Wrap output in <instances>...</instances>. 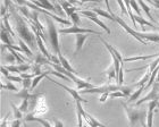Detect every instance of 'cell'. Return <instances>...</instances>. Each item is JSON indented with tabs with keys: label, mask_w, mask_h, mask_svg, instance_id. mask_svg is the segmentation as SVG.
<instances>
[{
	"label": "cell",
	"mask_w": 159,
	"mask_h": 127,
	"mask_svg": "<svg viewBox=\"0 0 159 127\" xmlns=\"http://www.w3.org/2000/svg\"><path fill=\"white\" fill-rule=\"evenodd\" d=\"M157 107H158V108H159V103H158V106H157Z\"/></svg>",
	"instance_id": "cell-54"
},
{
	"label": "cell",
	"mask_w": 159,
	"mask_h": 127,
	"mask_svg": "<svg viewBox=\"0 0 159 127\" xmlns=\"http://www.w3.org/2000/svg\"><path fill=\"white\" fill-rule=\"evenodd\" d=\"M24 127H27V126H26V125H24Z\"/></svg>",
	"instance_id": "cell-53"
},
{
	"label": "cell",
	"mask_w": 159,
	"mask_h": 127,
	"mask_svg": "<svg viewBox=\"0 0 159 127\" xmlns=\"http://www.w3.org/2000/svg\"><path fill=\"white\" fill-rule=\"evenodd\" d=\"M3 27L7 30V32L9 34H11L13 37H16V34H15V32L13 31V28L10 27V24L9 22H8V15H6V16L3 17Z\"/></svg>",
	"instance_id": "cell-29"
},
{
	"label": "cell",
	"mask_w": 159,
	"mask_h": 127,
	"mask_svg": "<svg viewBox=\"0 0 159 127\" xmlns=\"http://www.w3.org/2000/svg\"><path fill=\"white\" fill-rule=\"evenodd\" d=\"M8 69V72H11V73H16V74H18V73H20V68H18V66H14V65H9V66H5Z\"/></svg>",
	"instance_id": "cell-36"
},
{
	"label": "cell",
	"mask_w": 159,
	"mask_h": 127,
	"mask_svg": "<svg viewBox=\"0 0 159 127\" xmlns=\"http://www.w3.org/2000/svg\"><path fill=\"white\" fill-rule=\"evenodd\" d=\"M18 68H20V74H22V73H25L26 70H29L30 68H32V67H31L29 64H22V65L18 66Z\"/></svg>",
	"instance_id": "cell-41"
},
{
	"label": "cell",
	"mask_w": 159,
	"mask_h": 127,
	"mask_svg": "<svg viewBox=\"0 0 159 127\" xmlns=\"http://www.w3.org/2000/svg\"><path fill=\"white\" fill-rule=\"evenodd\" d=\"M138 3H139L140 6H141V8L143 9V11H144V13L147 14V16H148V18H149V20H151V22H155V18H152V15L150 14V9H149V7L147 6V3H146V2H143V1H139Z\"/></svg>",
	"instance_id": "cell-27"
},
{
	"label": "cell",
	"mask_w": 159,
	"mask_h": 127,
	"mask_svg": "<svg viewBox=\"0 0 159 127\" xmlns=\"http://www.w3.org/2000/svg\"><path fill=\"white\" fill-rule=\"evenodd\" d=\"M70 18H72V22H73L74 25H77V24H80V17H79V14L77 13H74L72 16H70Z\"/></svg>",
	"instance_id": "cell-42"
},
{
	"label": "cell",
	"mask_w": 159,
	"mask_h": 127,
	"mask_svg": "<svg viewBox=\"0 0 159 127\" xmlns=\"http://www.w3.org/2000/svg\"><path fill=\"white\" fill-rule=\"evenodd\" d=\"M52 127H64V125L59 119H53L52 120Z\"/></svg>",
	"instance_id": "cell-47"
},
{
	"label": "cell",
	"mask_w": 159,
	"mask_h": 127,
	"mask_svg": "<svg viewBox=\"0 0 159 127\" xmlns=\"http://www.w3.org/2000/svg\"><path fill=\"white\" fill-rule=\"evenodd\" d=\"M51 61L48 59V58L46 57V56H43L42 54H38L37 56H35V63L34 64H38V65H44V64H50Z\"/></svg>",
	"instance_id": "cell-24"
},
{
	"label": "cell",
	"mask_w": 159,
	"mask_h": 127,
	"mask_svg": "<svg viewBox=\"0 0 159 127\" xmlns=\"http://www.w3.org/2000/svg\"><path fill=\"white\" fill-rule=\"evenodd\" d=\"M18 9H20V11H22V13H23V15H24L25 17H26L27 20H31V13L29 11V10H27L26 7H20Z\"/></svg>",
	"instance_id": "cell-37"
},
{
	"label": "cell",
	"mask_w": 159,
	"mask_h": 127,
	"mask_svg": "<svg viewBox=\"0 0 159 127\" xmlns=\"http://www.w3.org/2000/svg\"><path fill=\"white\" fill-rule=\"evenodd\" d=\"M1 73H2V75L6 77V78L9 76V72H8V69H7L5 66H1Z\"/></svg>",
	"instance_id": "cell-48"
},
{
	"label": "cell",
	"mask_w": 159,
	"mask_h": 127,
	"mask_svg": "<svg viewBox=\"0 0 159 127\" xmlns=\"http://www.w3.org/2000/svg\"><path fill=\"white\" fill-rule=\"evenodd\" d=\"M55 7H56V10H57V11H58L59 14L63 13V7L60 6V3H59V2H56V3H55Z\"/></svg>",
	"instance_id": "cell-49"
},
{
	"label": "cell",
	"mask_w": 159,
	"mask_h": 127,
	"mask_svg": "<svg viewBox=\"0 0 159 127\" xmlns=\"http://www.w3.org/2000/svg\"><path fill=\"white\" fill-rule=\"evenodd\" d=\"M1 89H3V90L17 91V87L14 84H11V82H6V84H1Z\"/></svg>",
	"instance_id": "cell-32"
},
{
	"label": "cell",
	"mask_w": 159,
	"mask_h": 127,
	"mask_svg": "<svg viewBox=\"0 0 159 127\" xmlns=\"http://www.w3.org/2000/svg\"><path fill=\"white\" fill-rule=\"evenodd\" d=\"M9 9L11 15L14 16V20H15V23H16V27L15 28H16L17 33L20 37V39L25 41V43L29 47L35 48L37 47V37H35V34L31 32L30 28L27 27L26 23H25V20H23V17L18 15V13L16 11V8L13 6V2L10 3Z\"/></svg>",
	"instance_id": "cell-1"
},
{
	"label": "cell",
	"mask_w": 159,
	"mask_h": 127,
	"mask_svg": "<svg viewBox=\"0 0 159 127\" xmlns=\"http://www.w3.org/2000/svg\"><path fill=\"white\" fill-rule=\"evenodd\" d=\"M158 58L159 54L156 55H146V56H135V57H129V58H124V63L126 61H135V60H147L150 58Z\"/></svg>",
	"instance_id": "cell-17"
},
{
	"label": "cell",
	"mask_w": 159,
	"mask_h": 127,
	"mask_svg": "<svg viewBox=\"0 0 159 127\" xmlns=\"http://www.w3.org/2000/svg\"><path fill=\"white\" fill-rule=\"evenodd\" d=\"M75 106H76L77 109H80V111H81V114H82L83 118H84V120H85V123L89 125L90 127H107L105 124L100 123L99 120H97V119L93 117V116H91L90 114H88V112H86V111L83 109L82 102L75 101Z\"/></svg>",
	"instance_id": "cell-6"
},
{
	"label": "cell",
	"mask_w": 159,
	"mask_h": 127,
	"mask_svg": "<svg viewBox=\"0 0 159 127\" xmlns=\"http://www.w3.org/2000/svg\"><path fill=\"white\" fill-rule=\"evenodd\" d=\"M31 101H32V112L34 116L37 115H43L48 112V104L46 102V98L42 93H37L31 95Z\"/></svg>",
	"instance_id": "cell-3"
},
{
	"label": "cell",
	"mask_w": 159,
	"mask_h": 127,
	"mask_svg": "<svg viewBox=\"0 0 159 127\" xmlns=\"http://www.w3.org/2000/svg\"><path fill=\"white\" fill-rule=\"evenodd\" d=\"M8 81H11V82H20V83H23V78L20 76H15V75H9L7 77Z\"/></svg>",
	"instance_id": "cell-38"
},
{
	"label": "cell",
	"mask_w": 159,
	"mask_h": 127,
	"mask_svg": "<svg viewBox=\"0 0 159 127\" xmlns=\"http://www.w3.org/2000/svg\"><path fill=\"white\" fill-rule=\"evenodd\" d=\"M20 47L23 49V52L26 55L27 57H33V52L31 51L30 47H29V46L25 43V41L22 40V39H20Z\"/></svg>",
	"instance_id": "cell-23"
},
{
	"label": "cell",
	"mask_w": 159,
	"mask_h": 127,
	"mask_svg": "<svg viewBox=\"0 0 159 127\" xmlns=\"http://www.w3.org/2000/svg\"><path fill=\"white\" fill-rule=\"evenodd\" d=\"M122 106L124 108V110H125L126 117H127L129 124L131 126H134L138 121L147 119V111L141 110V109H135V108L133 107H129L125 102H122Z\"/></svg>",
	"instance_id": "cell-2"
},
{
	"label": "cell",
	"mask_w": 159,
	"mask_h": 127,
	"mask_svg": "<svg viewBox=\"0 0 159 127\" xmlns=\"http://www.w3.org/2000/svg\"><path fill=\"white\" fill-rule=\"evenodd\" d=\"M107 98H109V93H102V94H100L99 102H100V103H103V102H106Z\"/></svg>",
	"instance_id": "cell-44"
},
{
	"label": "cell",
	"mask_w": 159,
	"mask_h": 127,
	"mask_svg": "<svg viewBox=\"0 0 159 127\" xmlns=\"http://www.w3.org/2000/svg\"><path fill=\"white\" fill-rule=\"evenodd\" d=\"M16 95L17 97H20V98H23V99H30L32 94H30L29 89H24L23 87V90L20 91V92H17Z\"/></svg>",
	"instance_id": "cell-30"
},
{
	"label": "cell",
	"mask_w": 159,
	"mask_h": 127,
	"mask_svg": "<svg viewBox=\"0 0 159 127\" xmlns=\"http://www.w3.org/2000/svg\"><path fill=\"white\" fill-rule=\"evenodd\" d=\"M109 98H111V99H115V98H127V97H126L123 92H120V91H115V92H111V93H109Z\"/></svg>",
	"instance_id": "cell-34"
},
{
	"label": "cell",
	"mask_w": 159,
	"mask_h": 127,
	"mask_svg": "<svg viewBox=\"0 0 159 127\" xmlns=\"http://www.w3.org/2000/svg\"><path fill=\"white\" fill-rule=\"evenodd\" d=\"M32 2H33L37 7H39V8H42V9H44V10L48 9V10H51V11H57L56 7L53 6L51 2H49L48 0H41V1H32Z\"/></svg>",
	"instance_id": "cell-15"
},
{
	"label": "cell",
	"mask_w": 159,
	"mask_h": 127,
	"mask_svg": "<svg viewBox=\"0 0 159 127\" xmlns=\"http://www.w3.org/2000/svg\"><path fill=\"white\" fill-rule=\"evenodd\" d=\"M129 6L135 10L136 15H138V16H141V9L139 8V5H138V2H135V1H129Z\"/></svg>",
	"instance_id": "cell-33"
},
{
	"label": "cell",
	"mask_w": 159,
	"mask_h": 127,
	"mask_svg": "<svg viewBox=\"0 0 159 127\" xmlns=\"http://www.w3.org/2000/svg\"><path fill=\"white\" fill-rule=\"evenodd\" d=\"M146 120H147V119H143V120L140 121V123H141V126H142V127H148V125H147Z\"/></svg>",
	"instance_id": "cell-52"
},
{
	"label": "cell",
	"mask_w": 159,
	"mask_h": 127,
	"mask_svg": "<svg viewBox=\"0 0 159 127\" xmlns=\"http://www.w3.org/2000/svg\"><path fill=\"white\" fill-rule=\"evenodd\" d=\"M92 11L97 15H99V16H102L103 18L115 20V15L111 11H107V10L100 9V8H92Z\"/></svg>",
	"instance_id": "cell-16"
},
{
	"label": "cell",
	"mask_w": 159,
	"mask_h": 127,
	"mask_svg": "<svg viewBox=\"0 0 159 127\" xmlns=\"http://www.w3.org/2000/svg\"><path fill=\"white\" fill-rule=\"evenodd\" d=\"M23 87L24 89H30L31 86H32V80H23Z\"/></svg>",
	"instance_id": "cell-43"
},
{
	"label": "cell",
	"mask_w": 159,
	"mask_h": 127,
	"mask_svg": "<svg viewBox=\"0 0 159 127\" xmlns=\"http://www.w3.org/2000/svg\"><path fill=\"white\" fill-rule=\"evenodd\" d=\"M148 3H150V5H152V6L157 7L159 9V1H148Z\"/></svg>",
	"instance_id": "cell-51"
},
{
	"label": "cell",
	"mask_w": 159,
	"mask_h": 127,
	"mask_svg": "<svg viewBox=\"0 0 159 127\" xmlns=\"http://www.w3.org/2000/svg\"><path fill=\"white\" fill-rule=\"evenodd\" d=\"M59 3H60V6L63 7V9H65V11H66V15L68 17H70L74 13H76L77 10H79L76 7L73 6L70 1H60Z\"/></svg>",
	"instance_id": "cell-14"
},
{
	"label": "cell",
	"mask_w": 159,
	"mask_h": 127,
	"mask_svg": "<svg viewBox=\"0 0 159 127\" xmlns=\"http://www.w3.org/2000/svg\"><path fill=\"white\" fill-rule=\"evenodd\" d=\"M143 90H146V87L144 86H142V87H139L138 90L134 92V93H132L131 94V97L129 98V102H133V101H135V100H138V98L141 95V93H142V91Z\"/></svg>",
	"instance_id": "cell-28"
},
{
	"label": "cell",
	"mask_w": 159,
	"mask_h": 127,
	"mask_svg": "<svg viewBox=\"0 0 159 127\" xmlns=\"http://www.w3.org/2000/svg\"><path fill=\"white\" fill-rule=\"evenodd\" d=\"M117 5L120 7V9H122V14H124V15H129V14H127V9H126L125 2H123V1H120V0H117Z\"/></svg>",
	"instance_id": "cell-39"
},
{
	"label": "cell",
	"mask_w": 159,
	"mask_h": 127,
	"mask_svg": "<svg viewBox=\"0 0 159 127\" xmlns=\"http://www.w3.org/2000/svg\"><path fill=\"white\" fill-rule=\"evenodd\" d=\"M158 84L155 83L153 84V87L152 90L150 91L149 93L147 94L146 97H143L142 99H140V100H138L135 102V106L136 107H139V106H141L142 103H144V102H147V101H153V100H159V95H158Z\"/></svg>",
	"instance_id": "cell-8"
},
{
	"label": "cell",
	"mask_w": 159,
	"mask_h": 127,
	"mask_svg": "<svg viewBox=\"0 0 159 127\" xmlns=\"http://www.w3.org/2000/svg\"><path fill=\"white\" fill-rule=\"evenodd\" d=\"M10 107L13 108L14 118H15V119H22V118H23V112H22V111L20 110V108L15 106V103L10 102Z\"/></svg>",
	"instance_id": "cell-25"
},
{
	"label": "cell",
	"mask_w": 159,
	"mask_h": 127,
	"mask_svg": "<svg viewBox=\"0 0 159 127\" xmlns=\"http://www.w3.org/2000/svg\"><path fill=\"white\" fill-rule=\"evenodd\" d=\"M76 116H77V121H79V127H84L83 126V116L81 114L80 109L76 108Z\"/></svg>",
	"instance_id": "cell-40"
},
{
	"label": "cell",
	"mask_w": 159,
	"mask_h": 127,
	"mask_svg": "<svg viewBox=\"0 0 159 127\" xmlns=\"http://www.w3.org/2000/svg\"><path fill=\"white\" fill-rule=\"evenodd\" d=\"M59 33L61 34H97V35H101L100 32L94 30H91V28H84V27H79L77 25H73L70 27H67V28H59Z\"/></svg>",
	"instance_id": "cell-5"
},
{
	"label": "cell",
	"mask_w": 159,
	"mask_h": 127,
	"mask_svg": "<svg viewBox=\"0 0 159 127\" xmlns=\"http://www.w3.org/2000/svg\"><path fill=\"white\" fill-rule=\"evenodd\" d=\"M115 22H117V23H118L119 25H120V26H122L123 28H124V30H125L126 32H127V33L131 35V37H133L134 39H135V40L139 41L140 43H142V44H144V46H147L146 41L141 39V33L136 32L135 30H133L132 27H129V25H127V24L124 22V20H123V18H120V17H118V16H116V15H115Z\"/></svg>",
	"instance_id": "cell-7"
},
{
	"label": "cell",
	"mask_w": 159,
	"mask_h": 127,
	"mask_svg": "<svg viewBox=\"0 0 159 127\" xmlns=\"http://www.w3.org/2000/svg\"><path fill=\"white\" fill-rule=\"evenodd\" d=\"M88 37H89V34H77L76 35V48H75V51H74V55H75V56L82 50L83 46H84V42L86 41Z\"/></svg>",
	"instance_id": "cell-13"
},
{
	"label": "cell",
	"mask_w": 159,
	"mask_h": 127,
	"mask_svg": "<svg viewBox=\"0 0 159 127\" xmlns=\"http://www.w3.org/2000/svg\"><path fill=\"white\" fill-rule=\"evenodd\" d=\"M15 59H16V58L14 57V55H13V54L7 55V57H6V60H7V61H11V63H13V61L15 60Z\"/></svg>",
	"instance_id": "cell-50"
},
{
	"label": "cell",
	"mask_w": 159,
	"mask_h": 127,
	"mask_svg": "<svg viewBox=\"0 0 159 127\" xmlns=\"http://www.w3.org/2000/svg\"><path fill=\"white\" fill-rule=\"evenodd\" d=\"M120 92H123V93L125 94L126 97H131V94H132V90L129 89V87H127V86H123V85H120Z\"/></svg>",
	"instance_id": "cell-35"
},
{
	"label": "cell",
	"mask_w": 159,
	"mask_h": 127,
	"mask_svg": "<svg viewBox=\"0 0 159 127\" xmlns=\"http://www.w3.org/2000/svg\"><path fill=\"white\" fill-rule=\"evenodd\" d=\"M141 39L150 42H157L159 43V34L157 33H141Z\"/></svg>",
	"instance_id": "cell-18"
},
{
	"label": "cell",
	"mask_w": 159,
	"mask_h": 127,
	"mask_svg": "<svg viewBox=\"0 0 159 127\" xmlns=\"http://www.w3.org/2000/svg\"><path fill=\"white\" fill-rule=\"evenodd\" d=\"M22 125V119H14L11 121V127H20Z\"/></svg>",
	"instance_id": "cell-45"
},
{
	"label": "cell",
	"mask_w": 159,
	"mask_h": 127,
	"mask_svg": "<svg viewBox=\"0 0 159 127\" xmlns=\"http://www.w3.org/2000/svg\"><path fill=\"white\" fill-rule=\"evenodd\" d=\"M24 121H39L40 124H42L43 127H52V124H51L50 121L37 117V116H34L33 114H27L26 116L24 117Z\"/></svg>",
	"instance_id": "cell-12"
},
{
	"label": "cell",
	"mask_w": 159,
	"mask_h": 127,
	"mask_svg": "<svg viewBox=\"0 0 159 127\" xmlns=\"http://www.w3.org/2000/svg\"><path fill=\"white\" fill-rule=\"evenodd\" d=\"M47 25H48V34H49L50 37V43L52 46L53 51L57 52V55L59 56L61 55V51H60V46H59V39H58V33L59 31L57 30L56 25L53 23L52 18H48L47 20Z\"/></svg>",
	"instance_id": "cell-4"
},
{
	"label": "cell",
	"mask_w": 159,
	"mask_h": 127,
	"mask_svg": "<svg viewBox=\"0 0 159 127\" xmlns=\"http://www.w3.org/2000/svg\"><path fill=\"white\" fill-rule=\"evenodd\" d=\"M29 100H30V99H23L22 103L18 106V108H20V110L22 111V112H26L27 109H29Z\"/></svg>",
	"instance_id": "cell-31"
},
{
	"label": "cell",
	"mask_w": 159,
	"mask_h": 127,
	"mask_svg": "<svg viewBox=\"0 0 159 127\" xmlns=\"http://www.w3.org/2000/svg\"><path fill=\"white\" fill-rule=\"evenodd\" d=\"M106 74H107V77H108V81H110L111 78H115V77L117 76L115 66H114V65H110V66L106 69Z\"/></svg>",
	"instance_id": "cell-26"
},
{
	"label": "cell",
	"mask_w": 159,
	"mask_h": 127,
	"mask_svg": "<svg viewBox=\"0 0 159 127\" xmlns=\"http://www.w3.org/2000/svg\"><path fill=\"white\" fill-rule=\"evenodd\" d=\"M81 14L82 15H84V16H86L88 18H89L90 20H92V22H94L96 24H98L100 27H102L103 30L106 31L107 33L110 34L111 32H110V30L107 27V25L105 23H103L102 20H100L99 18H98V16H97V14H94L93 11H91V10H81Z\"/></svg>",
	"instance_id": "cell-10"
},
{
	"label": "cell",
	"mask_w": 159,
	"mask_h": 127,
	"mask_svg": "<svg viewBox=\"0 0 159 127\" xmlns=\"http://www.w3.org/2000/svg\"><path fill=\"white\" fill-rule=\"evenodd\" d=\"M150 76H151V73L147 72V73L144 74V75H143L142 78H141V80L139 81V83L135 84V86H138V89H139V87H142V86L146 87L147 83H148V82H149V80H150Z\"/></svg>",
	"instance_id": "cell-22"
},
{
	"label": "cell",
	"mask_w": 159,
	"mask_h": 127,
	"mask_svg": "<svg viewBox=\"0 0 159 127\" xmlns=\"http://www.w3.org/2000/svg\"><path fill=\"white\" fill-rule=\"evenodd\" d=\"M1 41L6 46H13V43H11V41L9 39V33L7 32V30L3 27L2 24H1Z\"/></svg>",
	"instance_id": "cell-21"
},
{
	"label": "cell",
	"mask_w": 159,
	"mask_h": 127,
	"mask_svg": "<svg viewBox=\"0 0 159 127\" xmlns=\"http://www.w3.org/2000/svg\"><path fill=\"white\" fill-rule=\"evenodd\" d=\"M157 106H158V100H153L149 102L148 112H147V125H148V127H153V112H155Z\"/></svg>",
	"instance_id": "cell-11"
},
{
	"label": "cell",
	"mask_w": 159,
	"mask_h": 127,
	"mask_svg": "<svg viewBox=\"0 0 159 127\" xmlns=\"http://www.w3.org/2000/svg\"><path fill=\"white\" fill-rule=\"evenodd\" d=\"M48 74H50V70H47V72H42V74L41 75H39V76L34 77L33 80H32V86H31V90H34L35 87L38 86V84L41 82V80L42 78H44V77L48 76Z\"/></svg>",
	"instance_id": "cell-20"
},
{
	"label": "cell",
	"mask_w": 159,
	"mask_h": 127,
	"mask_svg": "<svg viewBox=\"0 0 159 127\" xmlns=\"http://www.w3.org/2000/svg\"><path fill=\"white\" fill-rule=\"evenodd\" d=\"M8 117H9V112L2 118V120H1V125L0 127H7V121H8Z\"/></svg>",
	"instance_id": "cell-46"
},
{
	"label": "cell",
	"mask_w": 159,
	"mask_h": 127,
	"mask_svg": "<svg viewBox=\"0 0 159 127\" xmlns=\"http://www.w3.org/2000/svg\"><path fill=\"white\" fill-rule=\"evenodd\" d=\"M47 77H48V76H47ZM48 80H49L50 82H53V83L56 84V85H58V86L63 87L64 90L67 91V92H68V93H70V95H72V98H73V99H74L75 101H79V102H82V103H83V102H84V103H88V102H89L88 100H84L83 98L80 97V94L77 93V91H75L74 89H70V87L66 86V85H64V84L59 83V82H57V81L52 80V78H50V77H48Z\"/></svg>",
	"instance_id": "cell-9"
},
{
	"label": "cell",
	"mask_w": 159,
	"mask_h": 127,
	"mask_svg": "<svg viewBox=\"0 0 159 127\" xmlns=\"http://www.w3.org/2000/svg\"><path fill=\"white\" fill-rule=\"evenodd\" d=\"M58 58H59V60H60V64H61V66L64 67V68H65V69L67 70V72H70V73H75L76 74V70L74 69L73 67L70 66V64L68 63V60H67L66 58L64 57L63 56V54L61 55H59V56H58Z\"/></svg>",
	"instance_id": "cell-19"
}]
</instances>
